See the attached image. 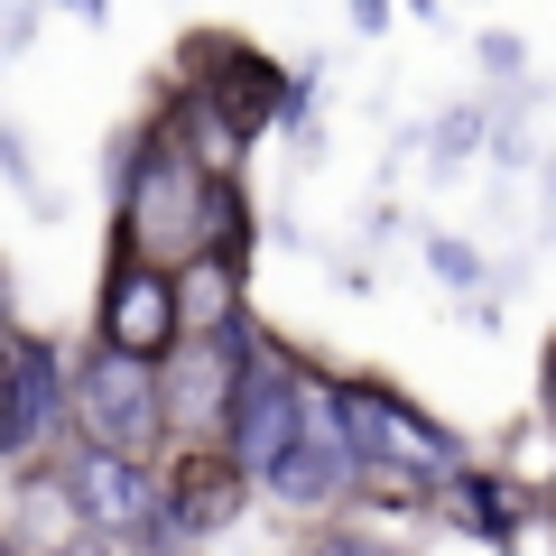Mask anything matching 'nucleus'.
<instances>
[{"label":"nucleus","mask_w":556,"mask_h":556,"mask_svg":"<svg viewBox=\"0 0 556 556\" xmlns=\"http://www.w3.org/2000/svg\"><path fill=\"white\" fill-rule=\"evenodd\" d=\"M121 251H139L149 269L195 278L214 260H241V204L232 177L204 159V139L186 130V112L167 102L159 130L130 159V195H121Z\"/></svg>","instance_id":"nucleus-1"},{"label":"nucleus","mask_w":556,"mask_h":556,"mask_svg":"<svg viewBox=\"0 0 556 556\" xmlns=\"http://www.w3.org/2000/svg\"><path fill=\"white\" fill-rule=\"evenodd\" d=\"M75 408H84V427H93V445H112V455H149V445L167 437V371L102 343V353L75 371Z\"/></svg>","instance_id":"nucleus-2"},{"label":"nucleus","mask_w":556,"mask_h":556,"mask_svg":"<svg viewBox=\"0 0 556 556\" xmlns=\"http://www.w3.org/2000/svg\"><path fill=\"white\" fill-rule=\"evenodd\" d=\"M167 371V437H195V445H232V417H241V353H232V325H195L177 353L159 362Z\"/></svg>","instance_id":"nucleus-3"},{"label":"nucleus","mask_w":556,"mask_h":556,"mask_svg":"<svg viewBox=\"0 0 556 556\" xmlns=\"http://www.w3.org/2000/svg\"><path fill=\"white\" fill-rule=\"evenodd\" d=\"M186 334H195L186 278L149 269L139 251H112V278H102V343H112V353H139V362H167Z\"/></svg>","instance_id":"nucleus-4"},{"label":"nucleus","mask_w":556,"mask_h":556,"mask_svg":"<svg viewBox=\"0 0 556 556\" xmlns=\"http://www.w3.org/2000/svg\"><path fill=\"white\" fill-rule=\"evenodd\" d=\"M75 510L93 519L102 538H130V547H159V529H177V501H167V482H149V464L112 455V445H93V455H75Z\"/></svg>","instance_id":"nucleus-5"},{"label":"nucleus","mask_w":556,"mask_h":556,"mask_svg":"<svg viewBox=\"0 0 556 556\" xmlns=\"http://www.w3.org/2000/svg\"><path fill=\"white\" fill-rule=\"evenodd\" d=\"M343 445H353L362 473H371V464H380V473H417V482L455 473V445H445L417 408H399L390 390H371V380L343 390Z\"/></svg>","instance_id":"nucleus-6"},{"label":"nucleus","mask_w":556,"mask_h":556,"mask_svg":"<svg viewBox=\"0 0 556 556\" xmlns=\"http://www.w3.org/2000/svg\"><path fill=\"white\" fill-rule=\"evenodd\" d=\"M167 501H177V529H214V519H232L241 482H232V464L214 445H195L186 464H167Z\"/></svg>","instance_id":"nucleus-7"},{"label":"nucleus","mask_w":556,"mask_h":556,"mask_svg":"<svg viewBox=\"0 0 556 556\" xmlns=\"http://www.w3.org/2000/svg\"><path fill=\"white\" fill-rule=\"evenodd\" d=\"M47 417H56V371H47V343H20V408H10V455L47 437Z\"/></svg>","instance_id":"nucleus-8"},{"label":"nucleus","mask_w":556,"mask_h":556,"mask_svg":"<svg viewBox=\"0 0 556 556\" xmlns=\"http://www.w3.org/2000/svg\"><path fill=\"white\" fill-rule=\"evenodd\" d=\"M316 556H399V547H390V538H362V529H334Z\"/></svg>","instance_id":"nucleus-9"},{"label":"nucleus","mask_w":556,"mask_h":556,"mask_svg":"<svg viewBox=\"0 0 556 556\" xmlns=\"http://www.w3.org/2000/svg\"><path fill=\"white\" fill-rule=\"evenodd\" d=\"M56 556H102V547H93V538H65V547H56Z\"/></svg>","instance_id":"nucleus-10"},{"label":"nucleus","mask_w":556,"mask_h":556,"mask_svg":"<svg viewBox=\"0 0 556 556\" xmlns=\"http://www.w3.org/2000/svg\"><path fill=\"white\" fill-rule=\"evenodd\" d=\"M547 408H556V362H547Z\"/></svg>","instance_id":"nucleus-11"}]
</instances>
